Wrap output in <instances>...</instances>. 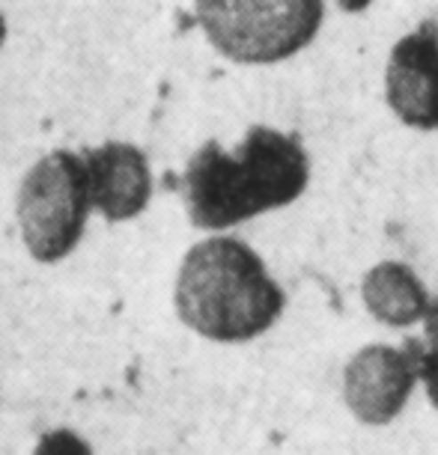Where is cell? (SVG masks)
Instances as JSON below:
<instances>
[{
  "instance_id": "30bf717a",
  "label": "cell",
  "mask_w": 438,
  "mask_h": 455,
  "mask_svg": "<svg viewBox=\"0 0 438 455\" xmlns=\"http://www.w3.org/2000/svg\"><path fill=\"white\" fill-rule=\"evenodd\" d=\"M415 357H418V381L424 384L429 402L438 408V357L429 355L420 339H415Z\"/></svg>"
},
{
  "instance_id": "8992f818",
  "label": "cell",
  "mask_w": 438,
  "mask_h": 455,
  "mask_svg": "<svg viewBox=\"0 0 438 455\" xmlns=\"http://www.w3.org/2000/svg\"><path fill=\"white\" fill-rule=\"evenodd\" d=\"M385 99L402 125L438 128V21L424 19L393 42L385 68Z\"/></svg>"
},
{
  "instance_id": "5b68a950",
  "label": "cell",
  "mask_w": 438,
  "mask_h": 455,
  "mask_svg": "<svg viewBox=\"0 0 438 455\" xmlns=\"http://www.w3.org/2000/svg\"><path fill=\"white\" fill-rule=\"evenodd\" d=\"M418 384L415 339L406 346H364L343 369V399L364 426H388L400 417Z\"/></svg>"
},
{
  "instance_id": "7c38bea8",
  "label": "cell",
  "mask_w": 438,
  "mask_h": 455,
  "mask_svg": "<svg viewBox=\"0 0 438 455\" xmlns=\"http://www.w3.org/2000/svg\"><path fill=\"white\" fill-rule=\"evenodd\" d=\"M6 19H4V12H0V48H4V42H6Z\"/></svg>"
},
{
  "instance_id": "7a4b0ae2",
  "label": "cell",
  "mask_w": 438,
  "mask_h": 455,
  "mask_svg": "<svg viewBox=\"0 0 438 455\" xmlns=\"http://www.w3.org/2000/svg\"><path fill=\"white\" fill-rule=\"evenodd\" d=\"M174 304L185 328L212 342H247L280 319L283 289L254 247L212 235L185 253Z\"/></svg>"
},
{
  "instance_id": "9c48e42d",
  "label": "cell",
  "mask_w": 438,
  "mask_h": 455,
  "mask_svg": "<svg viewBox=\"0 0 438 455\" xmlns=\"http://www.w3.org/2000/svg\"><path fill=\"white\" fill-rule=\"evenodd\" d=\"M33 455H93V450L81 435L69 432V428H54L39 437Z\"/></svg>"
},
{
  "instance_id": "6da1fadb",
  "label": "cell",
  "mask_w": 438,
  "mask_h": 455,
  "mask_svg": "<svg viewBox=\"0 0 438 455\" xmlns=\"http://www.w3.org/2000/svg\"><path fill=\"white\" fill-rule=\"evenodd\" d=\"M307 182L311 161L302 140L278 128L254 125L233 152L215 140L203 143L185 167L182 194L194 227L221 233L296 203Z\"/></svg>"
},
{
  "instance_id": "8fae6325",
  "label": "cell",
  "mask_w": 438,
  "mask_h": 455,
  "mask_svg": "<svg viewBox=\"0 0 438 455\" xmlns=\"http://www.w3.org/2000/svg\"><path fill=\"white\" fill-rule=\"evenodd\" d=\"M420 322H424V348L438 357V298H429V307Z\"/></svg>"
},
{
  "instance_id": "3957f363",
  "label": "cell",
  "mask_w": 438,
  "mask_h": 455,
  "mask_svg": "<svg viewBox=\"0 0 438 455\" xmlns=\"http://www.w3.org/2000/svg\"><path fill=\"white\" fill-rule=\"evenodd\" d=\"M209 45L239 66H274L302 54L325 21V0H197Z\"/></svg>"
},
{
  "instance_id": "277c9868",
  "label": "cell",
  "mask_w": 438,
  "mask_h": 455,
  "mask_svg": "<svg viewBox=\"0 0 438 455\" xmlns=\"http://www.w3.org/2000/svg\"><path fill=\"white\" fill-rule=\"evenodd\" d=\"M90 212V182L78 152L54 149L24 173L15 214L21 242L36 262L66 259L81 244Z\"/></svg>"
},
{
  "instance_id": "ba28073f",
  "label": "cell",
  "mask_w": 438,
  "mask_h": 455,
  "mask_svg": "<svg viewBox=\"0 0 438 455\" xmlns=\"http://www.w3.org/2000/svg\"><path fill=\"white\" fill-rule=\"evenodd\" d=\"M364 307L388 328H409L424 319L429 291L406 262H379L364 274Z\"/></svg>"
},
{
  "instance_id": "52a82bcc",
  "label": "cell",
  "mask_w": 438,
  "mask_h": 455,
  "mask_svg": "<svg viewBox=\"0 0 438 455\" xmlns=\"http://www.w3.org/2000/svg\"><path fill=\"white\" fill-rule=\"evenodd\" d=\"M90 182L93 212L110 223L137 218L152 200V170L134 143H101L81 152Z\"/></svg>"
}]
</instances>
